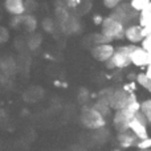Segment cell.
<instances>
[{
	"instance_id": "obj_1",
	"label": "cell",
	"mask_w": 151,
	"mask_h": 151,
	"mask_svg": "<svg viewBox=\"0 0 151 151\" xmlns=\"http://www.w3.org/2000/svg\"><path fill=\"white\" fill-rule=\"evenodd\" d=\"M135 47L137 45H133V44H122V45L115 47L114 55H113V57L110 60H107L105 63V66L107 69H110V70H113V69L129 68L131 65L130 55Z\"/></svg>"
},
{
	"instance_id": "obj_2",
	"label": "cell",
	"mask_w": 151,
	"mask_h": 151,
	"mask_svg": "<svg viewBox=\"0 0 151 151\" xmlns=\"http://www.w3.org/2000/svg\"><path fill=\"white\" fill-rule=\"evenodd\" d=\"M125 29H126V27L122 23H119L114 17L107 15L102 19L101 31L99 32L104 36H106L111 42H114V41H118V40L119 41L121 40H125Z\"/></svg>"
},
{
	"instance_id": "obj_3",
	"label": "cell",
	"mask_w": 151,
	"mask_h": 151,
	"mask_svg": "<svg viewBox=\"0 0 151 151\" xmlns=\"http://www.w3.org/2000/svg\"><path fill=\"white\" fill-rule=\"evenodd\" d=\"M109 15L111 17H114L115 20H118L119 23H122L126 28L129 25H131V24L138 23L139 19V12H137L129 1H122L118 7H115L114 9L110 11Z\"/></svg>"
},
{
	"instance_id": "obj_4",
	"label": "cell",
	"mask_w": 151,
	"mask_h": 151,
	"mask_svg": "<svg viewBox=\"0 0 151 151\" xmlns=\"http://www.w3.org/2000/svg\"><path fill=\"white\" fill-rule=\"evenodd\" d=\"M137 96L131 89H129L127 86L125 88H119L115 89L114 93H113L111 98H110V107L111 110L117 111V110H122L126 106H129L130 104H133L134 101H137Z\"/></svg>"
},
{
	"instance_id": "obj_5",
	"label": "cell",
	"mask_w": 151,
	"mask_h": 151,
	"mask_svg": "<svg viewBox=\"0 0 151 151\" xmlns=\"http://www.w3.org/2000/svg\"><path fill=\"white\" fill-rule=\"evenodd\" d=\"M81 123L90 130H98L106 125V118L99 114L93 106H83L80 115Z\"/></svg>"
},
{
	"instance_id": "obj_6",
	"label": "cell",
	"mask_w": 151,
	"mask_h": 151,
	"mask_svg": "<svg viewBox=\"0 0 151 151\" xmlns=\"http://www.w3.org/2000/svg\"><path fill=\"white\" fill-rule=\"evenodd\" d=\"M147 126H149V122H147L146 117L141 113L139 110L138 113L135 114V117L130 121V125H129V130L139 139H146L149 138V131H147Z\"/></svg>"
},
{
	"instance_id": "obj_7",
	"label": "cell",
	"mask_w": 151,
	"mask_h": 151,
	"mask_svg": "<svg viewBox=\"0 0 151 151\" xmlns=\"http://www.w3.org/2000/svg\"><path fill=\"white\" fill-rule=\"evenodd\" d=\"M115 47L113 44H101L90 48V56L98 63H106L113 57Z\"/></svg>"
},
{
	"instance_id": "obj_8",
	"label": "cell",
	"mask_w": 151,
	"mask_h": 151,
	"mask_svg": "<svg viewBox=\"0 0 151 151\" xmlns=\"http://www.w3.org/2000/svg\"><path fill=\"white\" fill-rule=\"evenodd\" d=\"M12 27L13 28H20L24 31L29 32V33H33L37 29V20L33 15H21V16H15V20L12 21Z\"/></svg>"
},
{
	"instance_id": "obj_9",
	"label": "cell",
	"mask_w": 151,
	"mask_h": 151,
	"mask_svg": "<svg viewBox=\"0 0 151 151\" xmlns=\"http://www.w3.org/2000/svg\"><path fill=\"white\" fill-rule=\"evenodd\" d=\"M58 29H60L64 35H68V36L80 33L81 29H82V23H81V20H80V16L72 13L68 17V20H65L63 24L58 25Z\"/></svg>"
},
{
	"instance_id": "obj_10",
	"label": "cell",
	"mask_w": 151,
	"mask_h": 151,
	"mask_svg": "<svg viewBox=\"0 0 151 151\" xmlns=\"http://www.w3.org/2000/svg\"><path fill=\"white\" fill-rule=\"evenodd\" d=\"M133 115L130 113H127L125 109L122 110H117L114 113V117H113V123H114V127L118 133H123V131L129 130V125H130V121L133 119Z\"/></svg>"
},
{
	"instance_id": "obj_11",
	"label": "cell",
	"mask_w": 151,
	"mask_h": 151,
	"mask_svg": "<svg viewBox=\"0 0 151 151\" xmlns=\"http://www.w3.org/2000/svg\"><path fill=\"white\" fill-rule=\"evenodd\" d=\"M145 39L143 29L138 23L131 24L125 29V40H127L129 44L133 45H141L142 40Z\"/></svg>"
},
{
	"instance_id": "obj_12",
	"label": "cell",
	"mask_w": 151,
	"mask_h": 151,
	"mask_svg": "<svg viewBox=\"0 0 151 151\" xmlns=\"http://www.w3.org/2000/svg\"><path fill=\"white\" fill-rule=\"evenodd\" d=\"M130 61L131 65L137 66V68H146L150 64L149 52H146L141 45H137L130 55Z\"/></svg>"
},
{
	"instance_id": "obj_13",
	"label": "cell",
	"mask_w": 151,
	"mask_h": 151,
	"mask_svg": "<svg viewBox=\"0 0 151 151\" xmlns=\"http://www.w3.org/2000/svg\"><path fill=\"white\" fill-rule=\"evenodd\" d=\"M3 7H4V9L12 16L25 15V5H24V0H4Z\"/></svg>"
},
{
	"instance_id": "obj_14",
	"label": "cell",
	"mask_w": 151,
	"mask_h": 151,
	"mask_svg": "<svg viewBox=\"0 0 151 151\" xmlns=\"http://www.w3.org/2000/svg\"><path fill=\"white\" fill-rule=\"evenodd\" d=\"M138 141L139 139L130 130L123 131V133H118V142H119V145L122 147H131L138 143Z\"/></svg>"
},
{
	"instance_id": "obj_15",
	"label": "cell",
	"mask_w": 151,
	"mask_h": 151,
	"mask_svg": "<svg viewBox=\"0 0 151 151\" xmlns=\"http://www.w3.org/2000/svg\"><path fill=\"white\" fill-rule=\"evenodd\" d=\"M70 15H72L70 11H69L63 3L58 1V4L56 5V8H55V17H53L56 20V23H57V25H60V24H63L65 20H68V17Z\"/></svg>"
},
{
	"instance_id": "obj_16",
	"label": "cell",
	"mask_w": 151,
	"mask_h": 151,
	"mask_svg": "<svg viewBox=\"0 0 151 151\" xmlns=\"http://www.w3.org/2000/svg\"><path fill=\"white\" fill-rule=\"evenodd\" d=\"M88 41L91 47H96V45H101V44H113L106 36L101 33V32H94V33H90L88 37Z\"/></svg>"
},
{
	"instance_id": "obj_17",
	"label": "cell",
	"mask_w": 151,
	"mask_h": 151,
	"mask_svg": "<svg viewBox=\"0 0 151 151\" xmlns=\"http://www.w3.org/2000/svg\"><path fill=\"white\" fill-rule=\"evenodd\" d=\"M91 106L94 107V109L97 110V111L99 113V114H102L105 118H107L109 117V114H110V111H111V107H110V105H109V102H106V101H102V99H98L97 98V101L94 102Z\"/></svg>"
},
{
	"instance_id": "obj_18",
	"label": "cell",
	"mask_w": 151,
	"mask_h": 151,
	"mask_svg": "<svg viewBox=\"0 0 151 151\" xmlns=\"http://www.w3.org/2000/svg\"><path fill=\"white\" fill-rule=\"evenodd\" d=\"M135 82L143 89H146L149 93H151V78L146 73H138L135 76Z\"/></svg>"
},
{
	"instance_id": "obj_19",
	"label": "cell",
	"mask_w": 151,
	"mask_h": 151,
	"mask_svg": "<svg viewBox=\"0 0 151 151\" xmlns=\"http://www.w3.org/2000/svg\"><path fill=\"white\" fill-rule=\"evenodd\" d=\"M41 28H42V31L47 32V33H53V32L56 31V28H58V25L55 19L45 17V19H42V21H41Z\"/></svg>"
},
{
	"instance_id": "obj_20",
	"label": "cell",
	"mask_w": 151,
	"mask_h": 151,
	"mask_svg": "<svg viewBox=\"0 0 151 151\" xmlns=\"http://www.w3.org/2000/svg\"><path fill=\"white\" fill-rule=\"evenodd\" d=\"M151 21V1L150 4L145 8L143 11L139 12V19H138V24L141 27H145L146 24H149Z\"/></svg>"
},
{
	"instance_id": "obj_21",
	"label": "cell",
	"mask_w": 151,
	"mask_h": 151,
	"mask_svg": "<svg viewBox=\"0 0 151 151\" xmlns=\"http://www.w3.org/2000/svg\"><path fill=\"white\" fill-rule=\"evenodd\" d=\"M40 45H41V35L37 33V32H33L28 40V48L31 50H36Z\"/></svg>"
},
{
	"instance_id": "obj_22",
	"label": "cell",
	"mask_w": 151,
	"mask_h": 151,
	"mask_svg": "<svg viewBox=\"0 0 151 151\" xmlns=\"http://www.w3.org/2000/svg\"><path fill=\"white\" fill-rule=\"evenodd\" d=\"M141 113L146 117L149 125H151V99H145L141 102Z\"/></svg>"
},
{
	"instance_id": "obj_23",
	"label": "cell",
	"mask_w": 151,
	"mask_h": 151,
	"mask_svg": "<svg viewBox=\"0 0 151 151\" xmlns=\"http://www.w3.org/2000/svg\"><path fill=\"white\" fill-rule=\"evenodd\" d=\"M150 1L151 0H130L129 3H130V5L137 12H141V11H143L145 8L150 4Z\"/></svg>"
},
{
	"instance_id": "obj_24",
	"label": "cell",
	"mask_w": 151,
	"mask_h": 151,
	"mask_svg": "<svg viewBox=\"0 0 151 151\" xmlns=\"http://www.w3.org/2000/svg\"><path fill=\"white\" fill-rule=\"evenodd\" d=\"M115 89L113 88H106V89H102L101 91L98 93V99H102V101H106V102H110V98H111L113 93H114ZM110 105V104H109Z\"/></svg>"
},
{
	"instance_id": "obj_25",
	"label": "cell",
	"mask_w": 151,
	"mask_h": 151,
	"mask_svg": "<svg viewBox=\"0 0 151 151\" xmlns=\"http://www.w3.org/2000/svg\"><path fill=\"white\" fill-rule=\"evenodd\" d=\"M24 5H25V13L28 15H32L37 8L36 0H24Z\"/></svg>"
},
{
	"instance_id": "obj_26",
	"label": "cell",
	"mask_w": 151,
	"mask_h": 151,
	"mask_svg": "<svg viewBox=\"0 0 151 151\" xmlns=\"http://www.w3.org/2000/svg\"><path fill=\"white\" fill-rule=\"evenodd\" d=\"M123 0H102V4H104V7L106 8V9H114L115 7H118V5L122 3Z\"/></svg>"
},
{
	"instance_id": "obj_27",
	"label": "cell",
	"mask_w": 151,
	"mask_h": 151,
	"mask_svg": "<svg viewBox=\"0 0 151 151\" xmlns=\"http://www.w3.org/2000/svg\"><path fill=\"white\" fill-rule=\"evenodd\" d=\"M9 40V31L5 27H0V44H4Z\"/></svg>"
},
{
	"instance_id": "obj_28",
	"label": "cell",
	"mask_w": 151,
	"mask_h": 151,
	"mask_svg": "<svg viewBox=\"0 0 151 151\" xmlns=\"http://www.w3.org/2000/svg\"><path fill=\"white\" fill-rule=\"evenodd\" d=\"M141 47L143 48L146 52H151V35L150 36H145V39L142 40V42H141Z\"/></svg>"
},
{
	"instance_id": "obj_29",
	"label": "cell",
	"mask_w": 151,
	"mask_h": 151,
	"mask_svg": "<svg viewBox=\"0 0 151 151\" xmlns=\"http://www.w3.org/2000/svg\"><path fill=\"white\" fill-rule=\"evenodd\" d=\"M137 146L139 147V150H145V149H150L151 147V138H146V139H142L137 143Z\"/></svg>"
},
{
	"instance_id": "obj_30",
	"label": "cell",
	"mask_w": 151,
	"mask_h": 151,
	"mask_svg": "<svg viewBox=\"0 0 151 151\" xmlns=\"http://www.w3.org/2000/svg\"><path fill=\"white\" fill-rule=\"evenodd\" d=\"M78 101L81 102V104H86V102L89 101V91L86 90V89H82V90L80 91V96H78Z\"/></svg>"
},
{
	"instance_id": "obj_31",
	"label": "cell",
	"mask_w": 151,
	"mask_h": 151,
	"mask_svg": "<svg viewBox=\"0 0 151 151\" xmlns=\"http://www.w3.org/2000/svg\"><path fill=\"white\" fill-rule=\"evenodd\" d=\"M142 29H143V35H145V36H150V35H151V21L149 24H146L145 27H142Z\"/></svg>"
},
{
	"instance_id": "obj_32",
	"label": "cell",
	"mask_w": 151,
	"mask_h": 151,
	"mask_svg": "<svg viewBox=\"0 0 151 151\" xmlns=\"http://www.w3.org/2000/svg\"><path fill=\"white\" fill-rule=\"evenodd\" d=\"M145 73H146V74L151 78V64H149V65L146 66V72H145Z\"/></svg>"
},
{
	"instance_id": "obj_33",
	"label": "cell",
	"mask_w": 151,
	"mask_h": 151,
	"mask_svg": "<svg viewBox=\"0 0 151 151\" xmlns=\"http://www.w3.org/2000/svg\"><path fill=\"white\" fill-rule=\"evenodd\" d=\"M139 151H151V149H145V150H139Z\"/></svg>"
},
{
	"instance_id": "obj_34",
	"label": "cell",
	"mask_w": 151,
	"mask_h": 151,
	"mask_svg": "<svg viewBox=\"0 0 151 151\" xmlns=\"http://www.w3.org/2000/svg\"><path fill=\"white\" fill-rule=\"evenodd\" d=\"M149 58H150V64H151V52L149 53Z\"/></svg>"
},
{
	"instance_id": "obj_35",
	"label": "cell",
	"mask_w": 151,
	"mask_h": 151,
	"mask_svg": "<svg viewBox=\"0 0 151 151\" xmlns=\"http://www.w3.org/2000/svg\"><path fill=\"white\" fill-rule=\"evenodd\" d=\"M123 1H130V0H123Z\"/></svg>"
},
{
	"instance_id": "obj_36",
	"label": "cell",
	"mask_w": 151,
	"mask_h": 151,
	"mask_svg": "<svg viewBox=\"0 0 151 151\" xmlns=\"http://www.w3.org/2000/svg\"><path fill=\"white\" fill-rule=\"evenodd\" d=\"M58 1H63V0H58Z\"/></svg>"
}]
</instances>
